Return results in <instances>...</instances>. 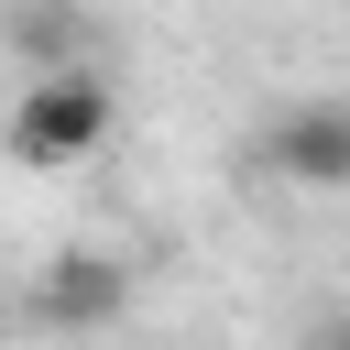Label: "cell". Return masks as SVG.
<instances>
[{"mask_svg":"<svg viewBox=\"0 0 350 350\" xmlns=\"http://www.w3.org/2000/svg\"><path fill=\"white\" fill-rule=\"evenodd\" d=\"M317 350H350V306H339V317H328V328H317Z\"/></svg>","mask_w":350,"mask_h":350,"instance_id":"cell-5","label":"cell"},{"mask_svg":"<svg viewBox=\"0 0 350 350\" xmlns=\"http://www.w3.org/2000/svg\"><path fill=\"white\" fill-rule=\"evenodd\" d=\"M262 175L295 197H350V98H295L262 120Z\"/></svg>","mask_w":350,"mask_h":350,"instance_id":"cell-3","label":"cell"},{"mask_svg":"<svg viewBox=\"0 0 350 350\" xmlns=\"http://www.w3.org/2000/svg\"><path fill=\"white\" fill-rule=\"evenodd\" d=\"M109 142H120V88H109L98 55L33 66V77L11 88V109H0V153H11L22 175H77V164H98Z\"/></svg>","mask_w":350,"mask_h":350,"instance_id":"cell-1","label":"cell"},{"mask_svg":"<svg viewBox=\"0 0 350 350\" xmlns=\"http://www.w3.org/2000/svg\"><path fill=\"white\" fill-rule=\"evenodd\" d=\"M33 328H120L131 317V262L109 252V241H66V252H44L33 262Z\"/></svg>","mask_w":350,"mask_h":350,"instance_id":"cell-2","label":"cell"},{"mask_svg":"<svg viewBox=\"0 0 350 350\" xmlns=\"http://www.w3.org/2000/svg\"><path fill=\"white\" fill-rule=\"evenodd\" d=\"M0 44L22 55V77L33 66H77L88 55V11L77 0H0Z\"/></svg>","mask_w":350,"mask_h":350,"instance_id":"cell-4","label":"cell"}]
</instances>
